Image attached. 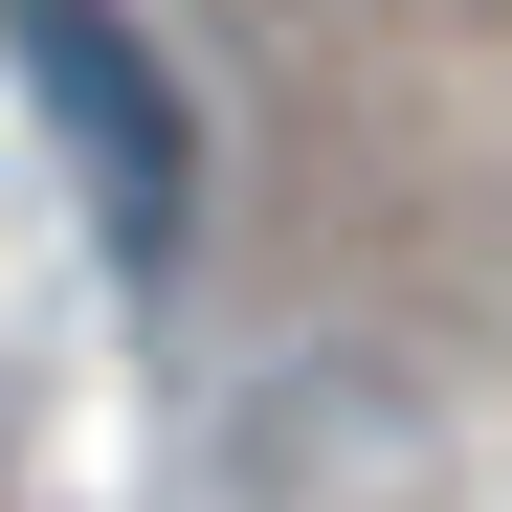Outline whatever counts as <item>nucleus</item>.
Instances as JSON below:
<instances>
[{"label": "nucleus", "mask_w": 512, "mask_h": 512, "mask_svg": "<svg viewBox=\"0 0 512 512\" xmlns=\"http://www.w3.org/2000/svg\"><path fill=\"white\" fill-rule=\"evenodd\" d=\"M0 45L45 67V112H67V179H90V245L156 290L201 245V90H179V45L134 23V0H0Z\"/></svg>", "instance_id": "obj_1"}, {"label": "nucleus", "mask_w": 512, "mask_h": 512, "mask_svg": "<svg viewBox=\"0 0 512 512\" xmlns=\"http://www.w3.org/2000/svg\"><path fill=\"white\" fill-rule=\"evenodd\" d=\"M0 490H23V401H0Z\"/></svg>", "instance_id": "obj_2"}]
</instances>
